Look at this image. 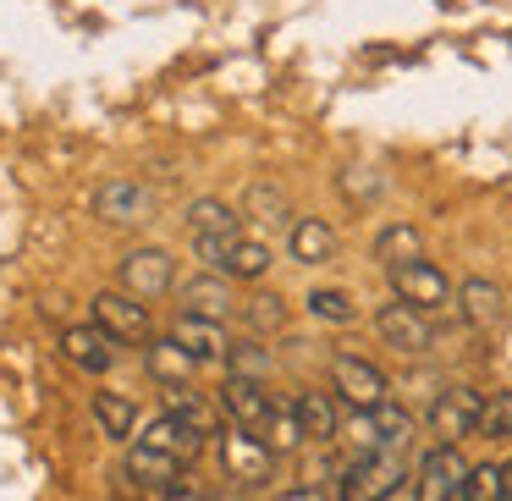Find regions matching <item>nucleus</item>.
I'll return each instance as SVG.
<instances>
[{
	"instance_id": "obj_21",
	"label": "nucleus",
	"mask_w": 512,
	"mask_h": 501,
	"mask_svg": "<svg viewBox=\"0 0 512 501\" xmlns=\"http://www.w3.org/2000/svg\"><path fill=\"white\" fill-rule=\"evenodd\" d=\"M177 474H182V468L171 463L166 452L144 446V441H133V452H127V463H122V479H127V485H138V490H166Z\"/></svg>"
},
{
	"instance_id": "obj_10",
	"label": "nucleus",
	"mask_w": 512,
	"mask_h": 501,
	"mask_svg": "<svg viewBox=\"0 0 512 501\" xmlns=\"http://www.w3.org/2000/svg\"><path fill=\"white\" fill-rule=\"evenodd\" d=\"M375 331H380V342L391 347V353H408V358H419V353H430L435 347V325H430V314H419L413 303H380V314H375Z\"/></svg>"
},
{
	"instance_id": "obj_16",
	"label": "nucleus",
	"mask_w": 512,
	"mask_h": 501,
	"mask_svg": "<svg viewBox=\"0 0 512 501\" xmlns=\"http://www.w3.org/2000/svg\"><path fill=\"white\" fill-rule=\"evenodd\" d=\"M171 342L188 347L193 364H210V358H226V353H232V336H226V325H215V320H193V314H182V320L171 325Z\"/></svg>"
},
{
	"instance_id": "obj_19",
	"label": "nucleus",
	"mask_w": 512,
	"mask_h": 501,
	"mask_svg": "<svg viewBox=\"0 0 512 501\" xmlns=\"http://www.w3.org/2000/svg\"><path fill=\"white\" fill-rule=\"evenodd\" d=\"M298 424H303V441H336L342 435V408H336L331 391H298Z\"/></svg>"
},
{
	"instance_id": "obj_14",
	"label": "nucleus",
	"mask_w": 512,
	"mask_h": 501,
	"mask_svg": "<svg viewBox=\"0 0 512 501\" xmlns=\"http://www.w3.org/2000/svg\"><path fill=\"white\" fill-rule=\"evenodd\" d=\"M221 408H226V424H237V430H248V435H265L276 397H270L265 386H254V380H226V386H221Z\"/></svg>"
},
{
	"instance_id": "obj_1",
	"label": "nucleus",
	"mask_w": 512,
	"mask_h": 501,
	"mask_svg": "<svg viewBox=\"0 0 512 501\" xmlns=\"http://www.w3.org/2000/svg\"><path fill=\"white\" fill-rule=\"evenodd\" d=\"M408 479L413 474H408V463H402V452H364L342 468L336 501H391Z\"/></svg>"
},
{
	"instance_id": "obj_29",
	"label": "nucleus",
	"mask_w": 512,
	"mask_h": 501,
	"mask_svg": "<svg viewBox=\"0 0 512 501\" xmlns=\"http://www.w3.org/2000/svg\"><path fill=\"white\" fill-rule=\"evenodd\" d=\"M259 441L270 446V452H298L303 446V424H298V402H281L276 397V408H270V424H265V435H259Z\"/></svg>"
},
{
	"instance_id": "obj_37",
	"label": "nucleus",
	"mask_w": 512,
	"mask_h": 501,
	"mask_svg": "<svg viewBox=\"0 0 512 501\" xmlns=\"http://www.w3.org/2000/svg\"><path fill=\"white\" fill-rule=\"evenodd\" d=\"M501 474H507V485H512V457H507V463H501Z\"/></svg>"
},
{
	"instance_id": "obj_32",
	"label": "nucleus",
	"mask_w": 512,
	"mask_h": 501,
	"mask_svg": "<svg viewBox=\"0 0 512 501\" xmlns=\"http://www.w3.org/2000/svg\"><path fill=\"white\" fill-rule=\"evenodd\" d=\"M248 215H254V221H287V193L276 188V182H254V188H248Z\"/></svg>"
},
{
	"instance_id": "obj_28",
	"label": "nucleus",
	"mask_w": 512,
	"mask_h": 501,
	"mask_svg": "<svg viewBox=\"0 0 512 501\" xmlns=\"http://www.w3.org/2000/svg\"><path fill=\"white\" fill-rule=\"evenodd\" d=\"M237 314H243V325L254 336H270V331H281V325H287V298H281V292H248Z\"/></svg>"
},
{
	"instance_id": "obj_27",
	"label": "nucleus",
	"mask_w": 512,
	"mask_h": 501,
	"mask_svg": "<svg viewBox=\"0 0 512 501\" xmlns=\"http://www.w3.org/2000/svg\"><path fill=\"white\" fill-rule=\"evenodd\" d=\"M270 369H276V358H270V347H259V336L232 342V353H226V380H254V386H265Z\"/></svg>"
},
{
	"instance_id": "obj_12",
	"label": "nucleus",
	"mask_w": 512,
	"mask_h": 501,
	"mask_svg": "<svg viewBox=\"0 0 512 501\" xmlns=\"http://www.w3.org/2000/svg\"><path fill=\"white\" fill-rule=\"evenodd\" d=\"M232 309H243V298H232V281H226L221 270H204V276L182 281V314L226 325V314H232Z\"/></svg>"
},
{
	"instance_id": "obj_22",
	"label": "nucleus",
	"mask_w": 512,
	"mask_h": 501,
	"mask_svg": "<svg viewBox=\"0 0 512 501\" xmlns=\"http://www.w3.org/2000/svg\"><path fill=\"white\" fill-rule=\"evenodd\" d=\"M89 408H94V424H100L105 441H133V430H138L133 397H122V391H94Z\"/></svg>"
},
{
	"instance_id": "obj_2",
	"label": "nucleus",
	"mask_w": 512,
	"mask_h": 501,
	"mask_svg": "<svg viewBox=\"0 0 512 501\" xmlns=\"http://www.w3.org/2000/svg\"><path fill=\"white\" fill-rule=\"evenodd\" d=\"M215 452H221V474L232 479V485H243V490H265L270 474H276V452H270L259 435L237 430V424H221Z\"/></svg>"
},
{
	"instance_id": "obj_36",
	"label": "nucleus",
	"mask_w": 512,
	"mask_h": 501,
	"mask_svg": "<svg viewBox=\"0 0 512 501\" xmlns=\"http://www.w3.org/2000/svg\"><path fill=\"white\" fill-rule=\"evenodd\" d=\"M276 501H331V496H325L320 485H292V490H281Z\"/></svg>"
},
{
	"instance_id": "obj_17",
	"label": "nucleus",
	"mask_w": 512,
	"mask_h": 501,
	"mask_svg": "<svg viewBox=\"0 0 512 501\" xmlns=\"http://www.w3.org/2000/svg\"><path fill=\"white\" fill-rule=\"evenodd\" d=\"M188 232H193V243H226V237H243V215L226 199H193L188 204Z\"/></svg>"
},
{
	"instance_id": "obj_31",
	"label": "nucleus",
	"mask_w": 512,
	"mask_h": 501,
	"mask_svg": "<svg viewBox=\"0 0 512 501\" xmlns=\"http://www.w3.org/2000/svg\"><path fill=\"white\" fill-rule=\"evenodd\" d=\"M463 501H512V485H507V474H501V463H479V468H468Z\"/></svg>"
},
{
	"instance_id": "obj_5",
	"label": "nucleus",
	"mask_w": 512,
	"mask_h": 501,
	"mask_svg": "<svg viewBox=\"0 0 512 501\" xmlns=\"http://www.w3.org/2000/svg\"><path fill=\"white\" fill-rule=\"evenodd\" d=\"M424 419H430L435 446H457V441H468V435H479L485 397H479L474 386H446V391H435V402H430Z\"/></svg>"
},
{
	"instance_id": "obj_35",
	"label": "nucleus",
	"mask_w": 512,
	"mask_h": 501,
	"mask_svg": "<svg viewBox=\"0 0 512 501\" xmlns=\"http://www.w3.org/2000/svg\"><path fill=\"white\" fill-rule=\"evenodd\" d=\"M342 193H347V199H375V193H380V177L358 166V171H347V177H342Z\"/></svg>"
},
{
	"instance_id": "obj_6",
	"label": "nucleus",
	"mask_w": 512,
	"mask_h": 501,
	"mask_svg": "<svg viewBox=\"0 0 512 501\" xmlns=\"http://www.w3.org/2000/svg\"><path fill=\"white\" fill-rule=\"evenodd\" d=\"M89 314H94V325H100V331L111 336V342H138V347L155 342V320H149V303L127 298L122 287L94 292V298H89Z\"/></svg>"
},
{
	"instance_id": "obj_9",
	"label": "nucleus",
	"mask_w": 512,
	"mask_h": 501,
	"mask_svg": "<svg viewBox=\"0 0 512 501\" xmlns=\"http://www.w3.org/2000/svg\"><path fill=\"white\" fill-rule=\"evenodd\" d=\"M391 276V292H397V303H413L419 314H435V309H452L457 292L452 281H446L441 265H430V259H413V265H397L386 270Z\"/></svg>"
},
{
	"instance_id": "obj_4",
	"label": "nucleus",
	"mask_w": 512,
	"mask_h": 501,
	"mask_svg": "<svg viewBox=\"0 0 512 501\" xmlns=\"http://www.w3.org/2000/svg\"><path fill=\"white\" fill-rule=\"evenodd\" d=\"M116 287L138 303L166 298V292L177 287V259H171L166 248H127V254L116 259Z\"/></svg>"
},
{
	"instance_id": "obj_23",
	"label": "nucleus",
	"mask_w": 512,
	"mask_h": 501,
	"mask_svg": "<svg viewBox=\"0 0 512 501\" xmlns=\"http://www.w3.org/2000/svg\"><path fill=\"white\" fill-rule=\"evenodd\" d=\"M375 259H380L386 270H397V265H413V259H424V232H419V226H408V221L380 226V232H375Z\"/></svg>"
},
{
	"instance_id": "obj_3",
	"label": "nucleus",
	"mask_w": 512,
	"mask_h": 501,
	"mask_svg": "<svg viewBox=\"0 0 512 501\" xmlns=\"http://www.w3.org/2000/svg\"><path fill=\"white\" fill-rule=\"evenodd\" d=\"M342 435L358 446V457L364 452H402V446L413 441V413L397 408V402H380V408H369V413H347Z\"/></svg>"
},
{
	"instance_id": "obj_11",
	"label": "nucleus",
	"mask_w": 512,
	"mask_h": 501,
	"mask_svg": "<svg viewBox=\"0 0 512 501\" xmlns=\"http://www.w3.org/2000/svg\"><path fill=\"white\" fill-rule=\"evenodd\" d=\"M468 485V463L457 446H430V452L419 457V468H413V490H419V501H457Z\"/></svg>"
},
{
	"instance_id": "obj_30",
	"label": "nucleus",
	"mask_w": 512,
	"mask_h": 501,
	"mask_svg": "<svg viewBox=\"0 0 512 501\" xmlns=\"http://www.w3.org/2000/svg\"><path fill=\"white\" fill-rule=\"evenodd\" d=\"M309 314L325 320V325H353L358 303H353V292H342V287H314L309 292Z\"/></svg>"
},
{
	"instance_id": "obj_33",
	"label": "nucleus",
	"mask_w": 512,
	"mask_h": 501,
	"mask_svg": "<svg viewBox=\"0 0 512 501\" xmlns=\"http://www.w3.org/2000/svg\"><path fill=\"white\" fill-rule=\"evenodd\" d=\"M479 435H512V391H496L485 402V419H479Z\"/></svg>"
},
{
	"instance_id": "obj_34",
	"label": "nucleus",
	"mask_w": 512,
	"mask_h": 501,
	"mask_svg": "<svg viewBox=\"0 0 512 501\" xmlns=\"http://www.w3.org/2000/svg\"><path fill=\"white\" fill-rule=\"evenodd\" d=\"M160 501H210L204 496V485H199V474H188V468H182L177 479H171L166 490H160Z\"/></svg>"
},
{
	"instance_id": "obj_24",
	"label": "nucleus",
	"mask_w": 512,
	"mask_h": 501,
	"mask_svg": "<svg viewBox=\"0 0 512 501\" xmlns=\"http://www.w3.org/2000/svg\"><path fill=\"white\" fill-rule=\"evenodd\" d=\"M166 413L182 419L188 430H199V435H221V413H215V402L199 397V391H188V386H166Z\"/></svg>"
},
{
	"instance_id": "obj_26",
	"label": "nucleus",
	"mask_w": 512,
	"mask_h": 501,
	"mask_svg": "<svg viewBox=\"0 0 512 501\" xmlns=\"http://www.w3.org/2000/svg\"><path fill=\"white\" fill-rule=\"evenodd\" d=\"M265 270H270V243H259V237H237L232 254L221 259L226 281H259Z\"/></svg>"
},
{
	"instance_id": "obj_8",
	"label": "nucleus",
	"mask_w": 512,
	"mask_h": 501,
	"mask_svg": "<svg viewBox=\"0 0 512 501\" xmlns=\"http://www.w3.org/2000/svg\"><path fill=\"white\" fill-rule=\"evenodd\" d=\"M160 210L155 188L138 177H111L100 182V193H94V215H100L105 226H149Z\"/></svg>"
},
{
	"instance_id": "obj_15",
	"label": "nucleus",
	"mask_w": 512,
	"mask_h": 501,
	"mask_svg": "<svg viewBox=\"0 0 512 501\" xmlns=\"http://www.w3.org/2000/svg\"><path fill=\"white\" fill-rule=\"evenodd\" d=\"M61 353H67V364L83 369V375H105V369L116 364V342L100 325H67V331H61Z\"/></svg>"
},
{
	"instance_id": "obj_7",
	"label": "nucleus",
	"mask_w": 512,
	"mask_h": 501,
	"mask_svg": "<svg viewBox=\"0 0 512 501\" xmlns=\"http://www.w3.org/2000/svg\"><path fill=\"white\" fill-rule=\"evenodd\" d=\"M331 391H336V397H342L353 413H369V408H380V402H391V397H386V391H391L386 369L369 364V358H358V353H336V358H331Z\"/></svg>"
},
{
	"instance_id": "obj_20",
	"label": "nucleus",
	"mask_w": 512,
	"mask_h": 501,
	"mask_svg": "<svg viewBox=\"0 0 512 501\" xmlns=\"http://www.w3.org/2000/svg\"><path fill=\"white\" fill-rule=\"evenodd\" d=\"M287 248H292L298 265H331V259H336V232L320 221V215H303V221H292Z\"/></svg>"
},
{
	"instance_id": "obj_25",
	"label": "nucleus",
	"mask_w": 512,
	"mask_h": 501,
	"mask_svg": "<svg viewBox=\"0 0 512 501\" xmlns=\"http://www.w3.org/2000/svg\"><path fill=\"white\" fill-rule=\"evenodd\" d=\"M144 364H149V375H155L160 386H188V375L199 369L188 358V347H177L171 336H155V342L144 347Z\"/></svg>"
},
{
	"instance_id": "obj_13",
	"label": "nucleus",
	"mask_w": 512,
	"mask_h": 501,
	"mask_svg": "<svg viewBox=\"0 0 512 501\" xmlns=\"http://www.w3.org/2000/svg\"><path fill=\"white\" fill-rule=\"evenodd\" d=\"M138 441H144V446H155V452H166L177 468H193V463H199V452H204V441H210V435L188 430L182 419H171V413L160 408L155 419L144 424V435H138Z\"/></svg>"
},
{
	"instance_id": "obj_18",
	"label": "nucleus",
	"mask_w": 512,
	"mask_h": 501,
	"mask_svg": "<svg viewBox=\"0 0 512 501\" xmlns=\"http://www.w3.org/2000/svg\"><path fill=\"white\" fill-rule=\"evenodd\" d=\"M457 309H463V320L474 325V331H490V325L507 314V292L485 276H468L463 287H457Z\"/></svg>"
}]
</instances>
